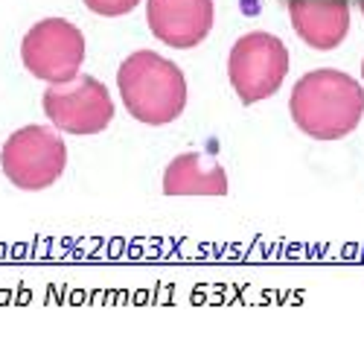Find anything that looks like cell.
Instances as JSON below:
<instances>
[{
  "label": "cell",
  "mask_w": 364,
  "mask_h": 350,
  "mask_svg": "<svg viewBox=\"0 0 364 350\" xmlns=\"http://www.w3.org/2000/svg\"><path fill=\"white\" fill-rule=\"evenodd\" d=\"M146 18L158 41L175 50H190L210 36L216 6L213 0H149Z\"/></svg>",
  "instance_id": "52a82bcc"
},
{
  "label": "cell",
  "mask_w": 364,
  "mask_h": 350,
  "mask_svg": "<svg viewBox=\"0 0 364 350\" xmlns=\"http://www.w3.org/2000/svg\"><path fill=\"white\" fill-rule=\"evenodd\" d=\"M286 9L300 41L315 50H336L350 33L347 0H289Z\"/></svg>",
  "instance_id": "ba28073f"
},
{
  "label": "cell",
  "mask_w": 364,
  "mask_h": 350,
  "mask_svg": "<svg viewBox=\"0 0 364 350\" xmlns=\"http://www.w3.org/2000/svg\"><path fill=\"white\" fill-rule=\"evenodd\" d=\"M361 76H364V62H361Z\"/></svg>",
  "instance_id": "8fae6325"
},
{
  "label": "cell",
  "mask_w": 364,
  "mask_h": 350,
  "mask_svg": "<svg viewBox=\"0 0 364 350\" xmlns=\"http://www.w3.org/2000/svg\"><path fill=\"white\" fill-rule=\"evenodd\" d=\"M289 111L297 129L309 137L341 140L361 123L364 91L341 70H312L297 79Z\"/></svg>",
  "instance_id": "6da1fadb"
},
{
  "label": "cell",
  "mask_w": 364,
  "mask_h": 350,
  "mask_svg": "<svg viewBox=\"0 0 364 350\" xmlns=\"http://www.w3.org/2000/svg\"><path fill=\"white\" fill-rule=\"evenodd\" d=\"M23 68L41 82L62 85L79 76L85 62V36L82 29L65 18L38 21L21 41Z\"/></svg>",
  "instance_id": "5b68a950"
},
{
  "label": "cell",
  "mask_w": 364,
  "mask_h": 350,
  "mask_svg": "<svg viewBox=\"0 0 364 350\" xmlns=\"http://www.w3.org/2000/svg\"><path fill=\"white\" fill-rule=\"evenodd\" d=\"M289 73V50L271 33H248L230 47L228 76L236 97L254 105L280 91Z\"/></svg>",
  "instance_id": "3957f363"
},
{
  "label": "cell",
  "mask_w": 364,
  "mask_h": 350,
  "mask_svg": "<svg viewBox=\"0 0 364 350\" xmlns=\"http://www.w3.org/2000/svg\"><path fill=\"white\" fill-rule=\"evenodd\" d=\"M117 85L129 114L146 126H166L187 108L184 70L161 53H132L117 70Z\"/></svg>",
  "instance_id": "7a4b0ae2"
},
{
  "label": "cell",
  "mask_w": 364,
  "mask_h": 350,
  "mask_svg": "<svg viewBox=\"0 0 364 350\" xmlns=\"http://www.w3.org/2000/svg\"><path fill=\"white\" fill-rule=\"evenodd\" d=\"M0 166L15 187L47 190L68 166V146L47 126H23L4 143Z\"/></svg>",
  "instance_id": "277c9868"
},
{
  "label": "cell",
  "mask_w": 364,
  "mask_h": 350,
  "mask_svg": "<svg viewBox=\"0 0 364 350\" xmlns=\"http://www.w3.org/2000/svg\"><path fill=\"white\" fill-rule=\"evenodd\" d=\"M47 120L68 134H97L114 120V102L108 88L97 76H76L62 85H50L44 91Z\"/></svg>",
  "instance_id": "8992f818"
},
{
  "label": "cell",
  "mask_w": 364,
  "mask_h": 350,
  "mask_svg": "<svg viewBox=\"0 0 364 350\" xmlns=\"http://www.w3.org/2000/svg\"><path fill=\"white\" fill-rule=\"evenodd\" d=\"M361 15H364V4H361Z\"/></svg>",
  "instance_id": "7c38bea8"
},
{
  "label": "cell",
  "mask_w": 364,
  "mask_h": 350,
  "mask_svg": "<svg viewBox=\"0 0 364 350\" xmlns=\"http://www.w3.org/2000/svg\"><path fill=\"white\" fill-rule=\"evenodd\" d=\"M140 0H85V6L90 12H97L102 18H119V15H129Z\"/></svg>",
  "instance_id": "30bf717a"
},
{
  "label": "cell",
  "mask_w": 364,
  "mask_h": 350,
  "mask_svg": "<svg viewBox=\"0 0 364 350\" xmlns=\"http://www.w3.org/2000/svg\"><path fill=\"white\" fill-rule=\"evenodd\" d=\"M166 196H225L228 172L216 161H204L201 152L178 155L164 172Z\"/></svg>",
  "instance_id": "9c48e42d"
}]
</instances>
